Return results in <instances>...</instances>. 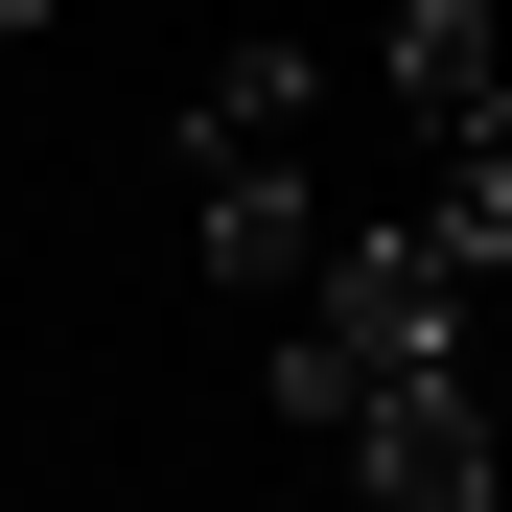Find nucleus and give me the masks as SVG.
Masks as SVG:
<instances>
[{
	"label": "nucleus",
	"instance_id": "f257e3e1",
	"mask_svg": "<svg viewBox=\"0 0 512 512\" xmlns=\"http://www.w3.org/2000/svg\"><path fill=\"white\" fill-rule=\"evenodd\" d=\"M512 280V163H443L396 233H326L280 303V419L303 443H373V419L466 396V303Z\"/></svg>",
	"mask_w": 512,
	"mask_h": 512
},
{
	"label": "nucleus",
	"instance_id": "f03ea898",
	"mask_svg": "<svg viewBox=\"0 0 512 512\" xmlns=\"http://www.w3.org/2000/svg\"><path fill=\"white\" fill-rule=\"evenodd\" d=\"M303 140H326V47H210V94H187V233L256 303H303V256H326Z\"/></svg>",
	"mask_w": 512,
	"mask_h": 512
},
{
	"label": "nucleus",
	"instance_id": "7ed1b4c3",
	"mask_svg": "<svg viewBox=\"0 0 512 512\" xmlns=\"http://www.w3.org/2000/svg\"><path fill=\"white\" fill-rule=\"evenodd\" d=\"M396 117L443 140V163H512V47H489V0H396Z\"/></svg>",
	"mask_w": 512,
	"mask_h": 512
},
{
	"label": "nucleus",
	"instance_id": "20e7f679",
	"mask_svg": "<svg viewBox=\"0 0 512 512\" xmlns=\"http://www.w3.org/2000/svg\"><path fill=\"white\" fill-rule=\"evenodd\" d=\"M512 466H489V396H419V419H373L350 443V512H489Z\"/></svg>",
	"mask_w": 512,
	"mask_h": 512
},
{
	"label": "nucleus",
	"instance_id": "39448f33",
	"mask_svg": "<svg viewBox=\"0 0 512 512\" xmlns=\"http://www.w3.org/2000/svg\"><path fill=\"white\" fill-rule=\"evenodd\" d=\"M0 512H24V489H0Z\"/></svg>",
	"mask_w": 512,
	"mask_h": 512
}]
</instances>
